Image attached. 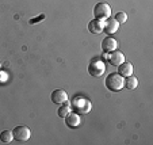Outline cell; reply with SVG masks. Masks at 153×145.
I'll return each instance as SVG.
<instances>
[{"label":"cell","instance_id":"9c48e42d","mask_svg":"<svg viewBox=\"0 0 153 145\" xmlns=\"http://www.w3.org/2000/svg\"><path fill=\"white\" fill-rule=\"evenodd\" d=\"M103 27H104V20L95 18L88 23V31L92 33V34H100L103 31Z\"/></svg>","mask_w":153,"mask_h":145},{"label":"cell","instance_id":"30bf717a","mask_svg":"<svg viewBox=\"0 0 153 145\" xmlns=\"http://www.w3.org/2000/svg\"><path fill=\"white\" fill-rule=\"evenodd\" d=\"M52 102L56 105H62L65 102H68V94L64 90H56L52 92Z\"/></svg>","mask_w":153,"mask_h":145},{"label":"cell","instance_id":"52a82bcc","mask_svg":"<svg viewBox=\"0 0 153 145\" xmlns=\"http://www.w3.org/2000/svg\"><path fill=\"white\" fill-rule=\"evenodd\" d=\"M117 46H118V42H117V39H114L113 37H106L103 41H102V50H103L104 53H110L113 52V50L117 49Z\"/></svg>","mask_w":153,"mask_h":145},{"label":"cell","instance_id":"d6986e66","mask_svg":"<svg viewBox=\"0 0 153 145\" xmlns=\"http://www.w3.org/2000/svg\"><path fill=\"white\" fill-rule=\"evenodd\" d=\"M0 67H1V62H0Z\"/></svg>","mask_w":153,"mask_h":145},{"label":"cell","instance_id":"3957f363","mask_svg":"<svg viewBox=\"0 0 153 145\" xmlns=\"http://www.w3.org/2000/svg\"><path fill=\"white\" fill-rule=\"evenodd\" d=\"M110 15H111V7L107 3L100 1V3L95 4V7H94V16L96 19L106 20L107 18H110Z\"/></svg>","mask_w":153,"mask_h":145},{"label":"cell","instance_id":"8992f818","mask_svg":"<svg viewBox=\"0 0 153 145\" xmlns=\"http://www.w3.org/2000/svg\"><path fill=\"white\" fill-rule=\"evenodd\" d=\"M107 61H108L110 65H113V67H118L122 62H125V54L115 49L107 54Z\"/></svg>","mask_w":153,"mask_h":145},{"label":"cell","instance_id":"9a60e30c","mask_svg":"<svg viewBox=\"0 0 153 145\" xmlns=\"http://www.w3.org/2000/svg\"><path fill=\"white\" fill-rule=\"evenodd\" d=\"M14 140V134H12L11 130H3L0 133V141L4 142V144H8Z\"/></svg>","mask_w":153,"mask_h":145},{"label":"cell","instance_id":"8fae6325","mask_svg":"<svg viewBox=\"0 0 153 145\" xmlns=\"http://www.w3.org/2000/svg\"><path fill=\"white\" fill-rule=\"evenodd\" d=\"M65 123H67L68 128L75 129L80 125V115L77 113H69L65 117Z\"/></svg>","mask_w":153,"mask_h":145},{"label":"cell","instance_id":"5bb4252c","mask_svg":"<svg viewBox=\"0 0 153 145\" xmlns=\"http://www.w3.org/2000/svg\"><path fill=\"white\" fill-rule=\"evenodd\" d=\"M71 110H72L71 106L68 105V102H65V103H62V105L60 106V109L57 110V114H58V117H61V118H65V117L71 113Z\"/></svg>","mask_w":153,"mask_h":145},{"label":"cell","instance_id":"ac0fdd59","mask_svg":"<svg viewBox=\"0 0 153 145\" xmlns=\"http://www.w3.org/2000/svg\"><path fill=\"white\" fill-rule=\"evenodd\" d=\"M43 18H45V15H39V16H38V18H35V19H30V23H31V25L38 23V22H39L41 19H43Z\"/></svg>","mask_w":153,"mask_h":145},{"label":"cell","instance_id":"e0dca14e","mask_svg":"<svg viewBox=\"0 0 153 145\" xmlns=\"http://www.w3.org/2000/svg\"><path fill=\"white\" fill-rule=\"evenodd\" d=\"M7 79H8V75H7L6 72H1V71H0V83H1V81H7Z\"/></svg>","mask_w":153,"mask_h":145},{"label":"cell","instance_id":"7a4b0ae2","mask_svg":"<svg viewBox=\"0 0 153 145\" xmlns=\"http://www.w3.org/2000/svg\"><path fill=\"white\" fill-rule=\"evenodd\" d=\"M71 106H72V110H75V113H77L79 115L91 111V102L88 99L83 98V96H75Z\"/></svg>","mask_w":153,"mask_h":145},{"label":"cell","instance_id":"7c38bea8","mask_svg":"<svg viewBox=\"0 0 153 145\" xmlns=\"http://www.w3.org/2000/svg\"><path fill=\"white\" fill-rule=\"evenodd\" d=\"M118 73L122 77H127V76L133 75V65L130 62H122L121 65H118Z\"/></svg>","mask_w":153,"mask_h":145},{"label":"cell","instance_id":"2e32d148","mask_svg":"<svg viewBox=\"0 0 153 145\" xmlns=\"http://www.w3.org/2000/svg\"><path fill=\"white\" fill-rule=\"evenodd\" d=\"M114 19H115L118 23H125V22L127 20V14L125 11H119L118 14L115 15V18H114Z\"/></svg>","mask_w":153,"mask_h":145},{"label":"cell","instance_id":"4fadbf2b","mask_svg":"<svg viewBox=\"0 0 153 145\" xmlns=\"http://www.w3.org/2000/svg\"><path fill=\"white\" fill-rule=\"evenodd\" d=\"M137 86H138V80H137V77H134L133 75L127 76L126 80L123 81V87L129 88V90H134V88H137Z\"/></svg>","mask_w":153,"mask_h":145},{"label":"cell","instance_id":"ba28073f","mask_svg":"<svg viewBox=\"0 0 153 145\" xmlns=\"http://www.w3.org/2000/svg\"><path fill=\"white\" fill-rule=\"evenodd\" d=\"M118 27H119V23L114 19V18H107V19L104 20L103 30H104V33H106L107 35H111V34H114V33H117Z\"/></svg>","mask_w":153,"mask_h":145},{"label":"cell","instance_id":"277c9868","mask_svg":"<svg viewBox=\"0 0 153 145\" xmlns=\"http://www.w3.org/2000/svg\"><path fill=\"white\" fill-rule=\"evenodd\" d=\"M106 71V65L102 60H92L88 65V73L94 77H100Z\"/></svg>","mask_w":153,"mask_h":145},{"label":"cell","instance_id":"5b68a950","mask_svg":"<svg viewBox=\"0 0 153 145\" xmlns=\"http://www.w3.org/2000/svg\"><path fill=\"white\" fill-rule=\"evenodd\" d=\"M12 134H14V138L19 142H26L31 137V132L27 126H16L12 130Z\"/></svg>","mask_w":153,"mask_h":145},{"label":"cell","instance_id":"6da1fadb","mask_svg":"<svg viewBox=\"0 0 153 145\" xmlns=\"http://www.w3.org/2000/svg\"><path fill=\"white\" fill-rule=\"evenodd\" d=\"M123 77H122L121 75H119L118 72H114V73H110V75L106 77V80H104V84H106V87L108 88L110 91H114V92H117V91H121L122 88H123Z\"/></svg>","mask_w":153,"mask_h":145}]
</instances>
